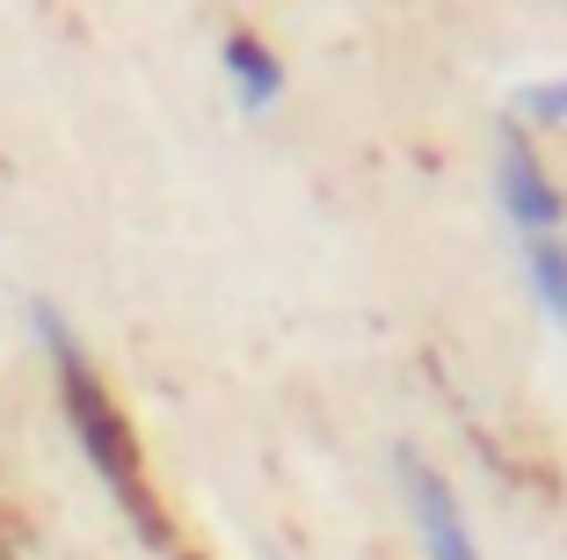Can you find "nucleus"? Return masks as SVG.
<instances>
[{
    "mask_svg": "<svg viewBox=\"0 0 567 560\" xmlns=\"http://www.w3.org/2000/svg\"><path fill=\"white\" fill-rule=\"evenodd\" d=\"M30 320H37V335H44V349H51V371H59V408H66V422H73V437H81L95 480L117 495V510L132 517V531L161 560H197V546L183 539L175 510L161 502V480L146 474V451H138V429H132V415H124L117 386L95 371V357L73 343V328L51 314V306H37Z\"/></svg>",
    "mask_w": 567,
    "mask_h": 560,
    "instance_id": "f257e3e1",
    "label": "nucleus"
},
{
    "mask_svg": "<svg viewBox=\"0 0 567 560\" xmlns=\"http://www.w3.org/2000/svg\"><path fill=\"white\" fill-rule=\"evenodd\" d=\"M495 182H502V212H509V226H524L532 241H546V233L567 226V197H560V182L538 167L532 132H524V124H502V139H495Z\"/></svg>",
    "mask_w": 567,
    "mask_h": 560,
    "instance_id": "f03ea898",
    "label": "nucleus"
},
{
    "mask_svg": "<svg viewBox=\"0 0 567 560\" xmlns=\"http://www.w3.org/2000/svg\"><path fill=\"white\" fill-rule=\"evenodd\" d=\"M401 488H408V510H415L422 560H481V539H473V525H466V502L451 495V480L436 474L422 451H401Z\"/></svg>",
    "mask_w": 567,
    "mask_h": 560,
    "instance_id": "7ed1b4c3",
    "label": "nucleus"
},
{
    "mask_svg": "<svg viewBox=\"0 0 567 560\" xmlns=\"http://www.w3.org/2000/svg\"><path fill=\"white\" fill-rule=\"evenodd\" d=\"M218 59H226V81H234V95H240V110H248V116H262L269 102L284 95V67H277V51H269L255 30H226Z\"/></svg>",
    "mask_w": 567,
    "mask_h": 560,
    "instance_id": "20e7f679",
    "label": "nucleus"
},
{
    "mask_svg": "<svg viewBox=\"0 0 567 560\" xmlns=\"http://www.w3.org/2000/svg\"><path fill=\"white\" fill-rule=\"evenodd\" d=\"M524 269H532V284H538V306L567 328V241H560V233L524 241Z\"/></svg>",
    "mask_w": 567,
    "mask_h": 560,
    "instance_id": "39448f33",
    "label": "nucleus"
},
{
    "mask_svg": "<svg viewBox=\"0 0 567 560\" xmlns=\"http://www.w3.org/2000/svg\"><path fill=\"white\" fill-rule=\"evenodd\" d=\"M524 110H532L538 124H567V81H538V88H524Z\"/></svg>",
    "mask_w": 567,
    "mask_h": 560,
    "instance_id": "423d86ee",
    "label": "nucleus"
}]
</instances>
